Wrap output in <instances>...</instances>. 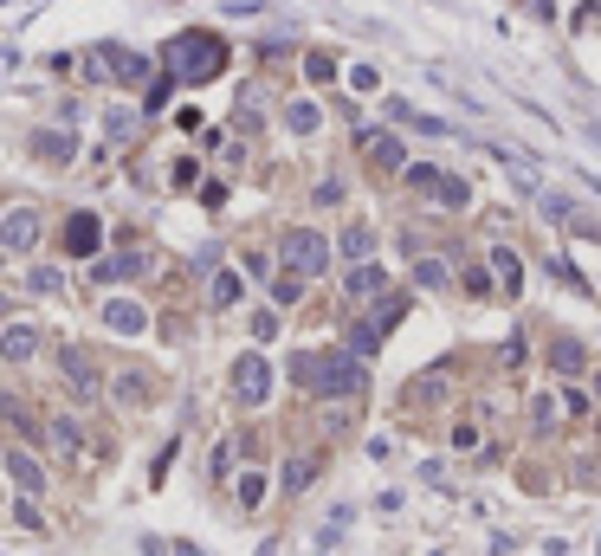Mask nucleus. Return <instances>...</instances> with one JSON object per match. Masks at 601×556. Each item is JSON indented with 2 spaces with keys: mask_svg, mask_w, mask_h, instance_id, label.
<instances>
[{
  "mask_svg": "<svg viewBox=\"0 0 601 556\" xmlns=\"http://www.w3.org/2000/svg\"><path fill=\"white\" fill-rule=\"evenodd\" d=\"M291 375L305 382V395H317V401H343V395H363L369 388V369H363V356H291Z\"/></svg>",
  "mask_w": 601,
  "mask_h": 556,
  "instance_id": "1",
  "label": "nucleus"
},
{
  "mask_svg": "<svg viewBox=\"0 0 601 556\" xmlns=\"http://www.w3.org/2000/svg\"><path fill=\"white\" fill-rule=\"evenodd\" d=\"M162 59H169V72L181 85H207V78H221V65H227V39L221 33H175Z\"/></svg>",
  "mask_w": 601,
  "mask_h": 556,
  "instance_id": "2",
  "label": "nucleus"
},
{
  "mask_svg": "<svg viewBox=\"0 0 601 556\" xmlns=\"http://www.w3.org/2000/svg\"><path fill=\"white\" fill-rule=\"evenodd\" d=\"M285 265H291V272H305V278H317L323 265H330V240L311 233V227L285 233Z\"/></svg>",
  "mask_w": 601,
  "mask_h": 556,
  "instance_id": "3",
  "label": "nucleus"
},
{
  "mask_svg": "<svg viewBox=\"0 0 601 556\" xmlns=\"http://www.w3.org/2000/svg\"><path fill=\"white\" fill-rule=\"evenodd\" d=\"M233 395L239 401H265L271 395V363H265L259 350H246L239 363H233Z\"/></svg>",
  "mask_w": 601,
  "mask_h": 556,
  "instance_id": "4",
  "label": "nucleus"
},
{
  "mask_svg": "<svg viewBox=\"0 0 601 556\" xmlns=\"http://www.w3.org/2000/svg\"><path fill=\"white\" fill-rule=\"evenodd\" d=\"M0 246L20 259V253H33L39 246V207H7V220H0Z\"/></svg>",
  "mask_w": 601,
  "mask_h": 556,
  "instance_id": "5",
  "label": "nucleus"
},
{
  "mask_svg": "<svg viewBox=\"0 0 601 556\" xmlns=\"http://www.w3.org/2000/svg\"><path fill=\"white\" fill-rule=\"evenodd\" d=\"M59 369H65V388L78 401H97V369H91V356L78 343H59Z\"/></svg>",
  "mask_w": 601,
  "mask_h": 556,
  "instance_id": "6",
  "label": "nucleus"
},
{
  "mask_svg": "<svg viewBox=\"0 0 601 556\" xmlns=\"http://www.w3.org/2000/svg\"><path fill=\"white\" fill-rule=\"evenodd\" d=\"M97 72H111L117 85H143L149 59H143V52H129V46H104V52H97Z\"/></svg>",
  "mask_w": 601,
  "mask_h": 556,
  "instance_id": "7",
  "label": "nucleus"
},
{
  "mask_svg": "<svg viewBox=\"0 0 601 556\" xmlns=\"http://www.w3.org/2000/svg\"><path fill=\"white\" fill-rule=\"evenodd\" d=\"M104 330H117V337H143L149 311H143L136 298H104Z\"/></svg>",
  "mask_w": 601,
  "mask_h": 556,
  "instance_id": "8",
  "label": "nucleus"
},
{
  "mask_svg": "<svg viewBox=\"0 0 601 556\" xmlns=\"http://www.w3.org/2000/svg\"><path fill=\"white\" fill-rule=\"evenodd\" d=\"M97 246H104V220H97V214H71V220H65V253L91 259Z\"/></svg>",
  "mask_w": 601,
  "mask_h": 556,
  "instance_id": "9",
  "label": "nucleus"
},
{
  "mask_svg": "<svg viewBox=\"0 0 601 556\" xmlns=\"http://www.w3.org/2000/svg\"><path fill=\"white\" fill-rule=\"evenodd\" d=\"M356 143H369V162H375V169H407L401 136H388V130H356Z\"/></svg>",
  "mask_w": 601,
  "mask_h": 556,
  "instance_id": "10",
  "label": "nucleus"
},
{
  "mask_svg": "<svg viewBox=\"0 0 601 556\" xmlns=\"http://www.w3.org/2000/svg\"><path fill=\"white\" fill-rule=\"evenodd\" d=\"M7 472H13V485H20V492H33V498L46 492V466L26 453V447H7Z\"/></svg>",
  "mask_w": 601,
  "mask_h": 556,
  "instance_id": "11",
  "label": "nucleus"
},
{
  "mask_svg": "<svg viewBox=\"0 0 601 556\" xmlns=\"http://www.w3.org/2000/svg\"><path fill=\"white\" fill-rule=\"evenodd\" d=\"M381 285H388V272H381L375 259H363L356 272L343 278V291H349V298H381Z\"/></svg>",
  "mask_w": 601,
  "mask_h": 556,
  "instance_id": "12",
  "label": "nucleus"
},
{
  "mask_svg": "<svg viewBox=\"0 0 601 556\" xmlns=\"http://www.w3.org/2000/svg\"><path fill=\"white\" fill-rule=\"evenodd\" d=\"M285 130H291V136H317V130H323V110H317L311 97H291V104H285Z\"/></svg>",
  "mask_w": 601,
  "mask_h": 556,
  "instance_id": "13",
  "label": "nucleus"
},
{
  "mask_svg": "<svg viewBox=\"0 0 601 556\" xmlns=\"http://www.w3.org/2000/svg\"><path fill=\"white\" fill-rule=\"evenodd\" d=\"M143 265H149L143 253H123V259H97V265H91V278H97V285H117V278H136Z\"/></svg>",
  "mask_w": 601,
  "mask_h": 556,
  "instance_id": "14",
  "label": "nucleus"
},
{
  "mask_svg": "<svg viewBox=\"0 0 601 556\" xmlns=\"http://www.w3.org/2000/svg\"><path fill=\"white\" fill-rule=\"evenodd\" d=\"M0 350H7V363H26V356L39 350V330L33 324H7V343H0Z\"/></svg>",
  "mask_w": 601,
  "mask_h": 556,
  "instance_id": "15",
  "label": "nucleus"
},
{
  "mask_svg": "<svg viewBox=\"0 0 601 556\" xmlns=\"http://www.w3.org/2000/svg\"><path fill=\"white\" fill-rule=\"evenodd\" d=\"M414 285L421 291H447L453 285V265L447 259H414Z\"/></svg>",
  "mask_w": 601,
  "mask_h": 556,
  "instance_id": "16",
  "label": "nucleus"
},
{
  "mask_svg": "<svg viewBox=\"0 0 601 556\" xmlns=\"http://www.w3.org/2000/svg\"><path fill=\"white\" fill-rule=\"evenodd\" d=\"M46 162H71L78 156V143H71V130H39V143H33Z\"/></svg>",
  "mask_w": 601,
  "mask_h": 556,
  "instance_id": "17",
  "label": "nucleus"
},
{
  "mask_svg": "<svg viewBox=\"0 0 601 556\" xmlns=\"http://www.w3.org/2000/svg\"><path fill=\"white\" fill-rule=\"evenodd\" d=\"M337 253H343V259H356V265H363V259H369V253H375V227H349V233H343V240H337Z\"/></svg>",
  "mask_w": 601,
  "mask_h": 556,
  "instance_id": "18",
  "label": "nucleus"
},
{
  "mask_svg": "<svg viewBox=\"0 0 601 556\" xmlns=\"http://www.w3.org/2000/svg\"><path fill=\"white\" fill-rule=\"evenodd\" d=\"M433 201H440V207H466V201H472V181H466V175H440Z\"/></svg>",
  "mask_w": 601,
  "mask_h": 556,
  "instance_id": "19",
  "label": "nucleus"
},
{
  "mask_svg": "<svg viewBox=\"0 0 601 556\" xmlns=\"http://www.w3.org/2000/svg\"><path fill=\"white\" fill-rule=\"evenodd\" d=\"M491 265H498V278H505V291H517V285H524V259H517L511 246H491Z\"/></svg>",
  "mask_w": 601,
  "mask_h": 556,
  "instance_id": "20",
  "label": "nucleus"
},
{
  "mask_svg": "<svg viewBox=\"0 0 601 556\" xmlns=\"http://www.w3.org/2000/svg\"><path fill=\"white\" fill-rule=\"evenodd\" d=\"M117 401L143 408V401H149V375H143V369H123V375H117Z\"/></svg>",
  "mask_w": 601,
  "mask_h": 556,
  "instance_id": "21",
  "label": "nucleus"
},
{
  "mask_svg": "<svg viewBox=\"0 0 601 556\" xmlns=\"http://www.w3.org/2000/svg\"><path fill=\"white\" fill-rule=\"evenodd\" d=\"M311 479H317V459H311V453H291V459H285V492H305Z\"/></svg>",
  "mask_w": 601,
  "mask_h": 556,
  "instance_id": "22",
  "label": "nucleus"
},
{
  "mask_svg": "<svg viewBox=\"0 0 601 556\" xmlns=\"http://www.w3.org/2000/svg\"><path fill=\"white\" fill-rule=\"evenodd\" d=\"M297 298H305V272H291V265H285V278H271V304L285 311V304H297Z\"/></svg>",
  "mask_w": 601,
  "mask_h": 556,
  "instance_id": "23",
  "label": "nucleus"
},
{
  "mask_svg": "<svg viewBox=\"0 0 601 556\" xmlns=\"http://www.w3.org/2000/svg\"><path fill=\"white\" fill-rule=\"evenodd\" d=\"M213 311H233V304H239V272H213Z\"/></svg>",
  "mask_w": 601,
  "mask_h": 556,
  "instance_id": "24",
  "label": "nucleus"
},
{
  "mask_svg": "<svg viewBox=\"0 0 601 556\" xmlns=\"http://www.w3.org/2000/svg\"><path fill=\"white\" fill-rule=\"evenodd\" d=\"M265 492H271L265 472H246V479H239V505H246V511H259V505H265Z\"/></svg>",
  "mask_w": 601,
  "mask_h": 556,
  "instance_id": "25",
  "label": "nucleus"
},
{
  "mask_svg": "<svg viewBox=\"0 0 601 556\" xmlns=\"http://www.w3.org/2000/svg\"><path fill=\"white\" fill-rule=\"evenodd\" d=\"M550 363H556V369H563V375H576V369H582V363H588V356H582V343H576V337H563V343H556V350H550Z\"/></svg>",
  "mask_w": 601,
  "mask_h": 556,
  "instance_id": "26",
  "label": "nucleus"
},
{
  "mask_svg": "<svg viewBox=\"0 0 601 556\" xmlns=\"http://www.w3.org/2000/svg\"><path fill=\"white\" fill-rule=\"evenodd\" d=\"M440 175H447V169H433V162H407V188H414V194H433V188H440Z\"/></svg>",
  "mask_w": 601,
  "mask_h": 556,
  "instance_id": "27",
  "label": "nucleus"
},
{
  "mask_svg": "<svg viewBox=\"0 0 601 556\" xmlns=\"http://www.w3.org/2000/svg\"><path fill=\"white\" fill-rule=\"evenodd\" d=\"M401 311H407V298H381L375 311H369V324H375V330H395V324H401Z\"/></svg>",
  "mask_w": 601,
  "mask_h": 556,
  "instance_id": "28",
  "label": "nucleus"
},
{
  "mask_svg": "<svg viewBox=\"0 0 601 556\" xmlns=\"http://www.w3.org/2000/svg\"><path fill=\"white\" fill-rule=\"evenodd\" d=\"M52 447H65V453H85V434H78V421H52Z\"/></svg>",
  "mask_w": 601,
  "mask_h": 556,
  "instance_id": "29",
  "label": "nucleus"
},
{
  "mask_svg": "<svg viewBox=\"0 0 601 556\" xmlns=\"http://www.w3.org/2000/svg\"><path fill=\"white\" fill-rule=\"evenodd\" d=\"M59 285H65V278L52 272V265H39V272H26V291H39V298H52V291H59Z\"/></svg>",
  "mask_w": 601,
  "mask_h": 556,
  "instance_id": "30",
  "label": "nucleus"
},
{
  "mask_svg": "<svg viewBox=\"0 0 601 556\" xmlns=\"http://www.w3.org/2000/svg\"><path fill=\"white\" fill-rule=\"evenodd\" d=\"M13 518L26 524V531H46V518H39V505H33V492H26V498H20V505H13Z\"/></svg>",
  "mask_w": 601,
  "mask_h": 556,
  "instance_id": "31",
  "label": "nucleus"
},
{
  "mask_svg": "<svg viewBox=\"0 0 601 556\" xmlns=\"http://www.w3.org/2000/svg\"><path fill=\"white\" fill-rule=\"evenodd\" d=\"M305 72L323 85V78H337V59H330V52H311V59H305Z\"/></svg>",
  "mask_w": 601,
  "mask_h": 556,
  "instance_id": "32",
  "label": "nucleus"
},
{
  "mask_svg": "<svg viewBox=\"0 0 601 556\" xmlns=\"http://www.w3.org/2000/svg\"><path fill=\"white\" fill-rule=\"evenodd\" d=\"M550 272L563 278V285H569V291H588V278H582L576 265H569V259H550Z\"/></svg>",
  "mask_w": 601,
  "mask_h": 556,
  "instance_id": "33",
  "label": "nucleus"
},
{
  "mask_svg": "<svg viewBox=\"0 0 601 556\" xmlns=\"http://www.w3.org/2000/svg\"><path fill=\"white\" fill-rule=\"evenodd\" d=\"M381 78H375V65H349V91H375Z\"/></svg>",
  "mask_w": 601,
  "mask_h": 556,
  "instance_id": "34",
  "label": "nucleus"
},
{
  "mask_svg": "<svg viewBox=\"0 0 601 556\" xmlns=\"http://www.w3.org/2000/svg\"><path fill=\"white\" fill-rule=\"evenodd\" d=\"M104 130H111V136H117V143H123V136L136 130V117H129V110H111V117H104Z\"/></svg>",
  "mask_w": 601,
  "mask_h": 556,
  "instance_id": "35",
  "label": "nucleus"
},
{
  "mask_svg": "<svg viewBox=\"0 0 601 556\" xmlns=\"http://www.w3.org/2000/svg\"><path fill=\"white\" fill-rule=\"evenodd\" d=\"M253 337H259V343H271V337H279V317L259 311V317H253Z\"/></svg>",
  "mask_w": 601,
  "mask_h": 556,
  "instance_id": "36",
  "label": "nucleus"
},
{
  "mask_svg": "<svg viewBox=\"0 0 601 556\" xmlns=\"http://www.w3.org/2000/svg\"><path fill=\"white\" fill-rule=\"evenodd\" d=\"M466 291H472V298H491V272L472 265V272H466Z\"/></svg>",
  "mask_w": 601,
  "mask_h": 556,
  "instance_id": "37",
  "label": "nucleus"
},
{
  "mask_svg": "<svg viewBox=\"0 0 601 556\" xmlns=\"http://www.w3.org/2000/svg\"><path fill=\"white\" fill-rule=\"evenodd\" d=\"M530 421H537V427H556V401H550V395H543V401L530 408Z\"/></svg>",
  "mask_w": 601,
  "mask_h": 556,
  "instance_id": "38",
  "label": "nucleus"
},
{
  "mask_svg": "<svg viewBox=\"0 0 601 556\" xmlns=\"http://www.w3.org/2000/svg\"><path fill=\"white\" fill-rule=\"evenodd\" d=\"M143 556H175V543H162V537H143Z\"/></svg>",
  "mask_w": 601,
  "mask_h": 556,
  "instance_id": "39",
  "label": "nucleus"
},
{
  "mask_svg": "<svg viewBox=\"0 0 601 556\" xmlns=\"http://www.w3.org/2000/svg\"><path fill=\"white\" fill-rule=\"evenodd\" d=\"M588 136H595V149H601V123H588Z\"/></svg>",
  "mask_w": 601,
  "mask_h": 556,
  "instance_id": "40",
  "label": "nucleus"
}]
</instances>
